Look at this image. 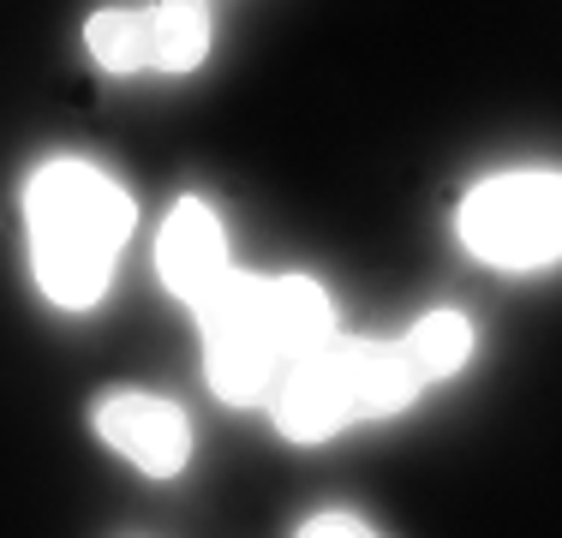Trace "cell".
I'll return each instance as SVG.
<instances>
[{"instance_id": "11", "label": "cell", "mask_w": 562, "mask_h": 538, "mask_svg": "<svg viewBox=\"0 0 562 538\" xmlns=\"http://www.w3.org/2000/svg\"><path fill=\"white\" fill-rule=\"evenodd\" d=\"M85 48L97 54L109 72H138V66H150V12L102 7L97 19L85 24Z\"/></svg>"}, {"instance_id": "5", "label": "cell", "mask_w": 562, "mask_h": 538, "mask_svg": "<svg viewBox=\"0 0 562 538\" xmlns=\"http://www.w3.org/2000/svg\"><path fill=\"white\" fill-rule=\"evenodd\" d=\"M156 269H162L173 300H186L198 312V305L234 276L216 210L198 204V198H180V204L168 210V222H162V239H156Z\"/></svg>"}, {"instance_id": "9", "label": "cell", "mask_w": 562, "mask_h": 538, "mask_svg": "<svg viewBox=\"0 0 562 538\" xmlns=\"http://www.w3.org/2000/svg\"><path fill=\"white\" fill-rule=\"evenodd\" d=\"M210 48V12L204 0H156L150 7V66L192 72Z\"/></svg>"}, {"instance_id": "8", "label": "cell", "mask_w": 562, "mask_h": 538, "mask_svg": "<svg viewBox=\"0 0 562 538\" xmlns=\"http://www.w3.org/2000/svg\"><path fill=\"white\" fill-rule=\"evenodd\" d=\"M353 366H359V419H390L425 383L401 341H353Z\"/></svg>"}, {"instance_id": "6", "label": "cell", "mask_w": 562, "mask_h": 538, "mask_svg": "<svg viewBox=\"0 0 562 538\" xmlns=\"http://www.w3.org/2000/svg\"><path fill=\"white\" fill-rule=\"evenodd\" d=\"M97 430L150 479H173L192 455V425L162 395H109L97 407Z\"/></svg>"}, {"instance_id": "3", "label": "cell", "mask_w": 562, "mask_h": 538, "mask_svg": "<svg viewBox=\"0 0 562 538\" xmlns=\"http://www.w3.org/2000/svg\"><path fill=\"white\" fill-rule=\"evenodd\" d=\"M198 323H204V366H210V389L234 407H251V401L270 395V383L281 377V359L263 335V281L258 276H227L204 305H198Z\"/></svg>"}, {"instance_id": "12", "label": "cell", "mask_w": 562, "mask_h": 538, "mask_svg": "<svg viewBox=\"0 0 562 538\" xmlns=\"http://www.w3.org/2000/svg\"><path fill=\"white\" fill-rule=\"evenodd\" d=\"M305 538H359V533H371L366 520H353V515H317L312 527H300Z\"/></svg>"}, {"instance_id": "4", "label": "cell", "mask_w": 562, "mask_h": 538, "mask_svg": "<svg viewBox=\"0 0 562 538\" xmlns=\"http://www.w3.org/2000/svg\"><path fill=\"white\" fill-rule=\"evenodd\" d=\"M359 419V366H353V341H329L317 354L293 359L281 371V395H276V430L293 442H324L341 425Z\"/></svg>"}, {"instance_id": "2", "label": "cell", "mask_w": 562, "mask_h": 538, "mask_svg": "<svg viewBox=\"0 0 562 538\" xmlns=\"http://www.w3.org/2000/svg\"><path fill=\"white\" fill-rule=\"evenodd\" d=\"M461 246L497 269L562 258V173H508L461 204Z\"/></svg>"}, {"instance_id": "10", "label": "cell", "mask_w": 562, "mask_h": 538, "mask_svg": "<svg viewBox=\"0 0 562 538\" xmlns=\"http://www.w3.org/2000/svg\"><path fill=\"white\" fill-rule=\"evenodd\" d=\"M401 347H407V359L419 366L425 383H431V377H449V371L467 366V354H473V323L461 312H431L401 335Z\"/></svg>"}, {"instance_id": "7", "label": "cell", "mask_w": 562, "mask_h": 538, "mask_svg": "<svg viewBox=\"0 0 562 538\" xmlns=\"http://www.w3.org/2000/svg\"><path fill=\"white\" fill-rule=\"evenodd\" d=\"M263 335H270L281 371L293 359L317 354V347L336 341V312H329V293L305 276H281V281H263Z\"/></svg>"}, {"instance_id": "1", "label": "cell", "mask_w": 562, "mask_h": 538, "mask_svg": "<svg viewBox=\"0 0 562 538\" xmlns=\"http://www.w3.org/2000/svg\"><path fill=\"white\" fill-rule=\"evenodd\" d=\"M24 215H31L36 288L55 305H78V312L97 305L132 234V198L85 161H48L31 180Z\"/></svg>"}]
</instances>
